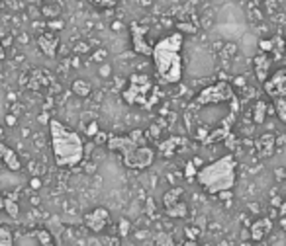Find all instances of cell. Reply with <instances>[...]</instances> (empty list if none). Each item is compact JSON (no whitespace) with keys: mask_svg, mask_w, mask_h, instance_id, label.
I'll return each instance as SVG.
<instances>
[{"mask_svg":"<svg viewBox=\"0 0 286 246\" xmlns=\"http://www.w3.org/2000/svg\"><path fill=\"white\" fill-rule=\"evenodd\" d=\"M270 221L268 219H261V221H257V223H253V227H251V233H253V239H262L264 237V233H268L270 231Z\"/></svg>","mask_w":286,"mask_h":246,"instance_id":"obj_13","label":"cell"},{"mask_svg":"<svg viewBox=\"0 0 286 246\" xmlns=\"http://www.w3.org/2000/svg\"><path fill=\"white\" fill-rule=\"evenodd\" d=\"M262 88H264L266 96H268L270 100L286 96V67L274 70V72L262 82Z\"/></svg>","mask_w":286,"mask_h":246,"instance_id":"obj_7","label":"cell"},{"mask_svg":"<svg viewBox=\"0 0 286 246\" xmlns=\"http://www.w3.org/2000/svg\"><path fill=\"white\" fill-rule=\"evenodd\" d=\"M234 100V90L228 82H216L212 86L204 88L198 98L194 100L196 106H216V104H226Z\"/></svg>","mask_w":286,"mask_h":246,"instance_id":"obj_6","label":"cell"},{"mask_svg":"<svg viewBox=\"0 0 286 246\" xmlns=\"http://www.w3.org/2000/svg\"><path fill=\"white\" fill-rule=\"evenodd\" d=\"M192 176H196V170H194V164L188 162L186 164V178H192Z\"/></svg>","mask_w":286,"mask_h":246,"instance_id":"obj_21","label":"cell"},{"mask_svg":"<svg viewBox=\"0 0 286 246\" xmlns=\"http://www.w3.org/2000/svg\"><path fill=\"white\" fill-rule=\"evenodd\" d=\"M88 2L98 10H110V8H114L118 4V0H88Z\"/></svg>","mask_w":286,"mask_h":246,"instance_id":"obj_17","label":"cell"},{"mask_svg":"<svg viewBox=\"0 0 286 246\" xmlns=\"http://www.w3.org/2000/svg\"><path fill=\"white\" fill-rule=\"evenodd\" d=\"M0 135H2V127H0Z\"/></svg>","mask_w":286,"mask_h":246,"instance_id":"obj_24","label":"cell"},{"mask_svg":"<svg viewBox=\"0 0 286 246\" xmlns=\"http://www.w3.org/2000/svg\"><path fill=\"white\" fill-rule=\"evenodd\" d=\"M272 147H274V137H272V135H264L261 139V143H259V149H261L262 157L270 155V153H272Z\"/></svg>","mask_w":286,"mask_h":246,"instance_id":"obj_16","label":"cell"},{"mask_svg":"<svg viewBox=\"0 0 286 246\" xmlns=\"http://www.w3.org/2000/svg\"><path fill=\"white\" fill-rule=\"evenodd\" d=\"M272 106H274V113L276 117L286 125V96H280V98H274L272 100Z\"/></svg>","mask_w":286,"mask_h":246,"instance_id":"obj_14","label":"cell"},{"mask_svg":"<svg viewBox=\"0 0 286 246\" xmlns=\"http://www.w3.org/2000/svg\"><path fill=\"white\" fill-rule=\"evenodd\" d=\"M49 139L55 164L59 168H72L84 157V145L76 131L65 127L57 119H49Z\"/></svg>","mask_w":286,"mask_h":246,"instance_id":"obj_2","label":"cell"},{"mask_svg":"<svg viewBox=\"0 0 286 246\" xmlns=\"http://www.w3.org/2000/svg\"><path fill=\"white\" fill-rule=\"evenodd\" d=\"M155 84L147 74H132L128 88L124 90V100L130 106H142V108H151L155 104Z\"/></svg>","mask_w":286,"mask_h":246,"instance_id":"obj_5","label":"cell"},{"mask_svg":"<svg viewBox=\"0 0 286 246\" xmlns=\"http://www.w3.org/2000/svg\"><path fill=\"white\" fill-rule=\"evenodd\" d=\"M108 221H110V213H108V209H104V207H96L90 213L84 215V227H86L90 233H94V235L102 233L104 227L108 225Z\"/></svg>","mask_w":286,"mask_h":246,"instance_id":"obj_9","label":"cell"},{"mask_svg":"<svg viewBox=\"0 0 286 246\" xmlns=\"http://www.w3.org/2000/svg\"><path fill=\"white\" fill-rule=\"evenodd\" d=\"M130 33H132V43H134V51L140 55H149L153 53V47L147 43V27L140 25L138 22L130 23Z\"/></svg>","mask_w":286,"mask_h":246,"instance_id":"obj_8","label":"cell"},{"mask_svg":"<svg viewBox=\"0 0 286 246\" xmlns=\"http://www.w3.org/2000/svg\"><path fill=\"white\" fill-rule=\"evenodd\" d=\"M253 67H255V74H257V78L264 82L270 74H268V70H270V57L266 55V53H259L255 59H253Z\"/></svg>","mask_w":286,"mask_h":246,"instance_id":"obj_12","label":"cell"},{"mask_svg":"<svg viewBox=\"0 0 286 246\" xmlns=\"http://www.w3.org/2000/svg\"><path fill=\"white\" fill-rule=\"evenodd\" d=\"M196 182L212 196L230 192L238 182V160H236V157L226 155V157L202 166L196 172Z\"/></svg>","mask_w":286,"mask_h":246,"instance_id":"obj_3","label":"cell"},{"mask_svg":"<svg viewBox=\"0 0 286 246\" xmlns=\"http://www.w3.org/2000/svg\"><path fill=\"white\" fill-rule=\"evenodd\" d=\"M108 149L118 153L124 164L134 170L149 168L155 160V153L149 145H145L143 131H132L130 135L122 137H110L108 139Z\"/></svg>","mask_w":286,"mask_h":246,"instance_id":"obj_4","label":"cell"},{"mask_svg":"<svg viewBox=\"0 0 286 246\" xmlns=\"http://www.w3.org/2000/svg\"><path fill=\"white\" fill-rule=\"evenodd\" d=\"M90 90H92V86H90L86 80H74V82H72V92H74L76 96H80V98H86V96L90 94Z\"/></svg>","mask_w":286,"mask_h":246,"instance_id":"obj_15","label":"cell"},{"mask_svg":"<svg viewBox=\"0 0 286 246\" xmlns=\"http://www.w3.org/2000/svg\"><path fill=\"white\" fill-rule=\"evenodd\" d=\"M38 45H40V49L44 51V55H48V57H55V53H57V47H59V37L55 35V33H44V35H40L38 37Z\"/></svg>","mask_w":286,"mask_h":246,"instance_id":"obj_11","label":"cell"},{"mask_svg":"<svg viewBox=\"0 0 286 246\" xmlns=\"http://www.w3.org/2000/svg\"><path fill=\"white\" fill-rule=\"evenodd\" d=\"M261 47L266 51V49H270V41H261Z\"/></svg>","mask_w":286,"mask_h":246,"instance_id":"obj_22","label":"cell"},{"mask_svg":"<svg viewBox=\"0 0 286 246\" xmlns=\"http://www.w3.org/2000/svg\"><path fill=\"white\" fill-rule=\"evenodd\" d=\"M4 207H6V211H8L12 217H16V215H18V207L14 205L12 200H6V202H4Z\"/></svg>","mask_w":286,"mask_h":246,"instance_id":"obj_20","label":"cell"},{"mask_svg":"<svg viewBox=\"0 0 286 246\" xmlns=\"http://www.w3.org/2000/svg\"><path fill=\"white\" fill-rule=\"evenodd\" d=\"M0 246H12V237L6 227H0Z\"/></svg>","mask_w":286,"mask_h":246,"instance_id":"obj_18","label":"cell"},{"mask_svg":"<svg viewBox=\"0 0 286 246\" xmlns=\"http://www.w3.org/2000/svg\"><path fill=\"white\" fill-rule=\"evenodd\" d=\"M0 160H2L12 172H18V170L22 168V162H20V158L16 155V151L10 149V147L4 145V143H0Z\"/></svg>","mask_w":286,"mask_h":246,"instance_id":"obj_10","label":"cell"},{"mask_svg":"<svg viewBox=\"0 0 286 246\" xmlns=\"http://www.w3.org/2000/svg\"><path fill=\"white\" fill-rule=\"evenodd\" d=\"M264 110H266V104L264 102H257V106H255V121L257 123H261L262 119H264Z\"/></svg>","mask_w":286,"mask_h":246,"instance_id":"obj_19","label":"cell"},{"mask_svg":"<svg viewBox=\"0 0 286 246\" xmlns=\"http://www.w3.org/2000/svg\"><path fill=\"white\" fill-rule=\"evenodd\" d=\"M182 33H170L167 37L159 39L153 45V67H155V78L161 84H178L182 80Z\"/></svg>","mask_w":286,"mask_h":246,"instance_id":"obj_1","label":"cell"},{"mask_svg":"<svg viewBox=\"0 0 286 246\" xmlns=\"http://www.w3.org/2000/svg\"><path fill=\"white\" fill-rule=\"evenodd\" d=\"M2 59H4V47L0 45V61H2Z\"/></svg>","mask_w":286,"mask_h":246,"instance_id":"obj_23","label":"cell"}]
</instances>
